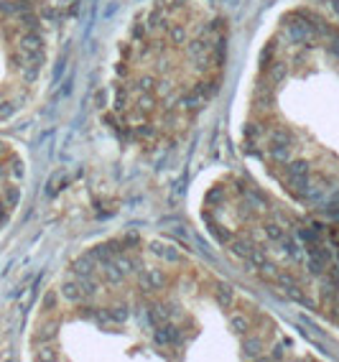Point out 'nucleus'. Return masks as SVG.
<instances>
[{"label": "nucleus", "instance_id": "1", "mask_svg": "<svg viewBox=\"0 0 339 362\" xmlns=\"http://www.w3.org/2000/svg\"><path fill=\"white\" fill-rule=\"evenodd\" d=\"M222 64L219 26L189 5L153 10L120 61L115 87L122 128L140 135H174L214 92Z\"/></svg>", "mask_w": 339, "mask_h": 362}]
</instances>
